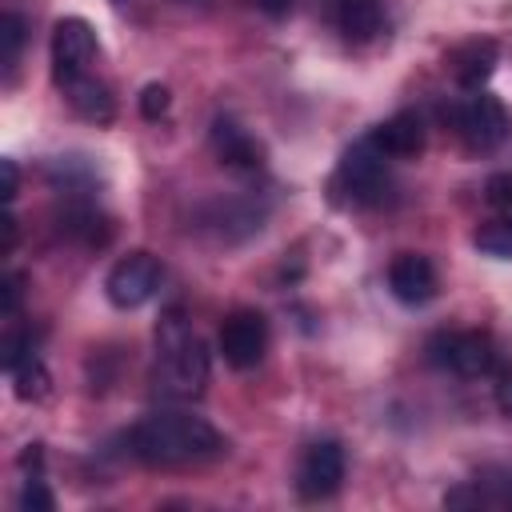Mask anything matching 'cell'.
I'll return each instance as SVG.
<instances>
[{
    "mask_svg": "<svg viewBox=\"0 0 512 512\" xmlns=\"http://www.w3.org/2000/svg\"><path fill=\"white\" fill-rule=\"evenodd\" d=\"M132 452L144 464H160V468L204 464L224 452V436L204 416L164 408V412H148L132 428Z\"/></svg>",
    "mask_w": 512,
    "mask_h": 512,
    "instance_id": "cell-1",
    "label": "cell"
},
{
    "mask_svg": "<svg viewBox=\"0 0 512 512\" xmlns=\"http://www.w3.org/2000/svg\"><path fill=\"white\" fill-rule=\"evenodd\" d=\"M156 348H160V388L176 400L200 396L208 384V348L204 340L188 328V320L180 316V308H168L156 324Z\"/></svg>",
    "mask_w": 512,
    "mask_h": 512,
    "instance_id": "cell-2",
    "label": "cell"
},
{
    "mask_svg": "<svg viewBox=\"0 0 512 512\" xmlns=\"http://www.w3.org/2000/svg\"><path fill=\"white\" fill-rule=\"evenodd\" d=\"M452 124H456L460 140H464L472 152H492V148H500V144L508 140V132H512L508 108H504L496 96H488V92H476V96H468L464 104H456Z\"/></svg>",
    "mask_w": 512,
    "mask_h": 512,
    "instance_id": "cell-3",
    "label": "cell"
},
{
    "mask_svg": "<svg viewBox=\"0 0 512 512\" xmlns=\"http://www.w3.org/2000/svg\"><path fill=\"white\" fill-rule=\"evenodd\" d=\"M428 360L452 376H464V380H476L484 372H492L496 364V348L484 332H436L428 340Z\"/></svg>",
    "mask_w": 512,
    "mask_h": 512,
    "instance_id": "cell-4",
    "label": "cell"
},
{
    "mask_svg": "<svg viewBox=\"0 0 512 512\" xmlns=\"http://www.w3.org/2000/svg\"><path fill=\"white\" fill-rule=\"evenodd\" d=\"M160 280H164V268H160V260L152 252H128L104 276V296H108L112 308H124L128 312V308L148 304L156 296Z\"/></svg>",
    "mask_w": 512,
    "mask_h": 512,
    "instance_id": "cell-5",
    "label": "cell"
},
{
    "mask_svg": "<svg viewBox=\"0 0 512 512\" xmlns=\"http://www.w3.org/2000/svg\"><path fill=\"white\" fill-rule=\"evenodd\" d=\"M336 184L344 188V196H348L352 204H372V200H380V192L388 188V156L372 144V136L356 140V144L344 152V160H340V168H336Z\"/></svg>",
    "mask_w": 512,
    "mask_h": 512,
    "instance_id": "cell-6",
    "label": "cell"
},
{
    "mask_svg": "<svg viewBox=\"0 0 512 512\" xmlns=\"http://www.w3.org/2000/svg\"><path fill=\"white\" fill-rule=\"evenodd\" d=\"M216 344L228 368H256L268 352V320L256 308H236L232 316H224Z\"/></svg>",
    "mask_w": 512,
    "mask_h": 512,
    "instance_id": "cell-7",
    "label": "cell"
},
{
    "mask_svg": "<svg viewBox=\"0 0 512 512\" xmlns=\"http://www.w3.org/2000/svg\"><path fill=\"white\" fill-rule=\"evenodd\" d=\"M92 60H96V32H92V24L80 20V16L56 20V28H52V76H56V84L64 88L76 76H88Z\"/></svg>",
    "mask_w": 512,
    "mask_h": 512,
    "instance_id": "cell-8",
    "label": "cell"
},
{
    "mask_svg": "<svg viewBox=\"0 0 512 512\" xmlns=\"http://www.w3.org/2000/svg\"><path fill=\"white\" fill-rule=\"evenodd\" d=\"M344 484V448L336 440H316L304 448L296 468V488L304 500H328Z\"/></svg>",
    "mask_w": 512,
    "mask_h": 512,
    "instance_id": "cell-9",
    "label": "cell"
},
{
    "mask_svg": "<svg viewBox=\"0 0 512 512\" xmlns=\"http://www.w3.org/2000/svg\"><path fill=\"white\" fill-rule=\"evenodd\" d=\"M388 288L400 304L416 308V304H428L436 296V268L428 256L420 252H400L392 264H388Z\"/></svg>",
    "mask_w": 512,
    "mask_h": 512,
    "instance_id": "cell-10",
    "label": "cell"
},
{
    "mask_svg": "<svg viewBox=\"0 0 512 512\" xmlns=\"http://www.w3.org/2000/svg\"><path fill=\"white\" fill-rule=\"evenodd\" d=\"M212 152H216L220 164L232 168V172H256V168L264 164L260 144H256L232 116H216V120H212Z\"/></svg>",
    "mask_w": 512,
    "mask_h": 512,
    "instance_id": "cell-11",
    "label": "cell"
},
{
    "mask_svg": "<svg viewBox=\"0 0 512 512\" xmlns=\"http://www.w3.org/2000/svg\"><path fill=\"white\" fill-rule=\"evenodd\" d=\"M372 144L388 156V160H412V156H420L424 152V120L416 116V112H396V116H388L384 124H376L372 132Z\"/></svg>",
    "mask_w": 512,
    "mask_h": 512,
    "instance_id": "cell-12",
    "label": "cell"
},
{
    "mask_svg": "<svg viewBox=\"0 0 512 512\" xmlns=\"http://www.w3.org/2000/svg\"><path fill=\"white\" fill-rule=\"evenodd\" d=\"M448 72L460 88L480 92L488 84V76L496 72V44L492 40H464L448 52Z\"/></svg>",
    "mask_w": 512,
    "mask_h": 512,
    "instance_id": "cell-13",
    "label": "cell"
},
{
    "mask_svg": "<svg viewBox=\"0 0 512 512\" xmlns=\"http://www.w3.org/2000/svg\"><path fill=\"white\" fill-rule=\"evenodd\" d=\"M64 96H68L72 112L80 120H88V124H112V116H116V100H112L108 84L96 80L92 72L88 76H76L72 84H64Z\"/></svg>",
    "mask_w": 512,
    "mask_h": 512,
    "instance_id": "cell-14",
    "label": "cell"
},
{
    "mask_svg": "<svg viewBox=\"0 0 512 512\" xmlns=\"http://www.w3.org/2000/svg\"><path fill=\"white\" fill-rule=\"evenodd\" d=\"M332 16H336V28L344 32V40H352V44H368L384 28L380 0H332Z\"/></svg>",
    "mask_w": 512,
    "mask_h": 512,
    "instance_id": "cell-15",
    "label": "cell"
},
{
    "mask_svg": "<svg viewBox=\"0 0 512 512\" xmlns=\"http://www.w3.org/2000/svg\"><path fill=\"white\" fill-rule=\"evenodd\" d=\"M472 240H476L480 252H488V256H496V260H512V224H508V220L488 216V220L476 228Z\"/></svg>",
    "mask_w": 512,
    "mask_h": 512,
    "instance_id": "cell-16",
    "label": "cell"
},
{
    "mask_svg": "<svg viewBox=\"0 0 512 512\" xmlns=\"http://www.w3.org/2000/svg\"><path fill=\"white\" fill-rule=\"evenodd\" d=\"M12 380H16V396L20 400H44L48 396V384H52V376H48V368L40 364V356H32V360H24L16 372H8Z\"/></svg>",
    "mask_w": 512,
    "mask_h": 512,
    "instance_id": "cell-17",
    "label": "cell"
},
{
    "mask_svg": "<svg viewBox=\"0 0 512 512\" xmlns=\"http://www.w3.org/2000/svg\"><path fill=\"white\" fill-rule=\"evenodd\" d=\"M36 348H32V332L28 328H8L4 332V344H0V364L4 372H16L24 360H32Z\"/></svg>",
    "mask_w": 512,
    "mask_h": 512,
    "instance_id": "cell-18",
    "label": "cell"
},
{
    "mask_svg": "<svg viewBox=\"0 0 512 512\" xmlns=\"http://www.w3.org/2000/svg\"><path fill=\"white\" fill-rule=\"evenodd\" d=\"M20 48H24V20L16 12H4L0 16V60H4V68H12L20 60Z\"/></svg>",
    "mask_w": 512,
    "mask_h": 512,
    "instance_id": "cell-19",
    "label": "cell"
},
{
    "mask_svg": "<svg viewBox=\"0 0 512 512\" xmlns=\"http://www.w3.org/2000/svg\"><path fill=\"white\" fill-rule=\"evenodd\" d=\"M484 204H488V216L512 224V176H504V172L492 176V180L484 184Z\"/></svg>",
    "mask_w": 512,
    "mask_h": 512,
    "instance_id": "cell-20",
    "label": "cell"
},
{
    "mask_svg": "<svg viewBox=\"0 0 512 512\" xmlns=\"http://www.w3.org/2000/svg\"><path fill=\"white\" fill-rule=\"evenodd\" d=\"M168 108H172V92H168L164 84H148V88L140 92V112H144V120H160V116H168Z\"/></svg>",
    "mask_w": 512,
    "mask_h": 512,
    "instance_id": "cell-21",
    "label": "cell"
},
{
    "mask_svg": "<svg viewBox=\"0 0 512 512\" xmlns=\"http://www.w3.org/2000/svg\"><path fill=\"white\" fill-rule=\"evenodd\" d=\"M20 508H28V512H52V492L44 488V480H40V476H28V480H24Z\"/></svg>",
    "mask_w": 512,
    "mask_h": 512,
    "instance_id": "cell-22",
    "label": "cell"
},
{
    "mask_svg": "<svg viewBox=\"0 0 512 512\" xmlns=\"http://www.w3.org/2000/svg\"><path fill=\"white\" fill-rule=\"evenodd\" d=\"M20 284H24V280H20V272H8V276H4V288H0V292H4V300H0V312H4L8 320H12V316H16V308H20Z\"/></svg>",
    "mask_w": 512,
    "mask_h": 512,
    "instance_id": "cell-23",
    "label": "cell"
},
{
    "mask_svg": "<svg viewBox=\"0 0 512 512\" xmlns=\"http://www.w3.org/2000/svg\"><path fill=\"white\" fill-rule=\"evenodd\" d=\"M496 408H500L504 416H512V368H504V372L496 376Z\"/></svg>",
    "mask_w": 512,
    "mask_h": 512,
    "instance_id": "cell-24",
    "label": "cell"
},
{
    "mask_svg": "<svg viewBox=\"0 0 512 512\" xmlns=\"http://www.w3.org/2000/svg\"><path fill=\"white\" fill-rule=\"evenodd\" d=\"M0 172H4V204H12V200H16V192H20L16 160H0Z\"/></svg>",
    "mask_w": 512,
    "mask_h": 512,
    "instance_id": "cell-25",
    "label": "cell"
},
{
    "mask_svg": "<svg viewBox=\"0 0 512 512\" xmlns=\"http://www.w3.org/2000/svg\"><path fill=\"white\" fill-rule=\"evenodd\" d=\"M256 8H260V12H268V16H288L292 0H256Z\"/></svg>",
    "mask_w": 512,
    "mask_h": 512,
    "instance_id": "cell-26",
    "label": "cell"
},
{
    "mask_svg": "<svg viewBox=\"0 0 512 512\" xmlns=\"http://www.w3.org/2000/svg\"><path fill=\"white\" fill-rule=\"evenodd\" d=\"M12 244H16V216L8 212L4 216V252H12Z\"/></svg>",
    "mask_w": 512,
    "mask_h": 512,
    "instance_id": "cell-27",
    "label": "cell"
}]
</instances>
